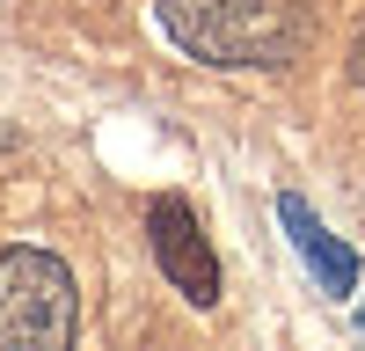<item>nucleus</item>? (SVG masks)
Segmentation results:
<instances>
[{
	"mask_svg": "<svg viewBox=\"0 0 365 351\" xmlns=\"http://www.w3.org/2000/svg\"><path fill=\"white\" fill-rule=\"evenodd\" d=\"M154 22L205 66H292L307 44L299 0H154Z\"/></svg>",
	"mask_w": 365,
	"mask_h": 351,
	"instance_id": "1",
	"label": "nucleus"
},
{
	"mask_svg": "<svg viewBox=\"0 0 365 351\" xmlns=\"http://www.w3.org/2000/svg\"><path fill=\"white\" fill-rule=\"evenodd\" d=\"M81 330L73 271L51 249L0 256V351H66Z\"/></svg>",
	"mask_w": 365,
	"mask_h": 351,
	"instance_id": "2",
	"label": "nucleus"
},
{
	"mask_svg": "<svg viewBox=\"0 0 365 351\" xmlns=\"http://www.w3.org/2000/svg\"><path fill=\"white\" fill-rule=\"evenodd\" d=\"M146 234H154L161 278H168L190 307H212V300H220V263H212V242H205V227H197V213H190L182 198H154Z\"/></svg>",
	"mask_w": 365,
	"mask_h": 351,
	"instance_id": "3",
	"label": "nucleus"
},
{
	"mask_svg": "<svg viewBox=\"0 0 365 351\" xmlns=\"http://www.w3.org/2000/svg\"><path fill=\"white\" fill-rule=\"evenodd\" d=\"M278 220H285L292 249L307 256V271H314L329 292H351V285H358V256H351V249H344V242H336V234H329V227H322L299 198H278Z\"/></svg>",
	"mask_w": 365,
	"mask_h": 351,
	"instance_id": "4",
	"label": "nucleus"
},
{
	"mask_svg": "<svg viewBox=\"0 0 365 351\" xmlns=\"http://www.w3.org/2000/svg\"><path fill=\"white\" fill-rule=\"evenodd\" d=\"M358 330H365V300H358Z\"/></svg>",
	"mask_w": 365,
	"mask_h": 351,
	"instance_id": "5",
	"label": "nucleus"
}]
</instances>
